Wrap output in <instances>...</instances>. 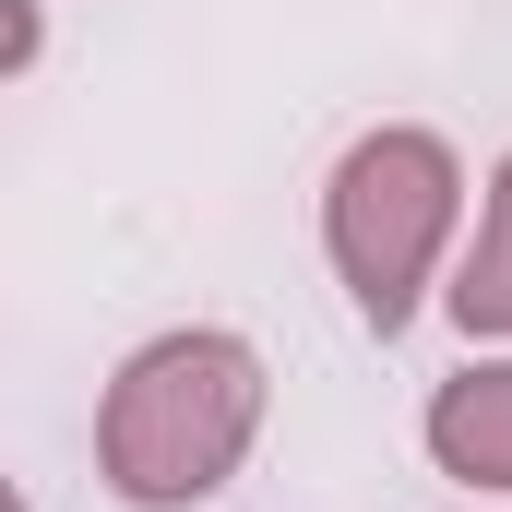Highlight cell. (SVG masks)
<instances>
[{
	"mask_svg": "<svg viewBox=\"0 0 512 512\" xmlns=\"http://www.w3.org/2000/svg\"><path fill=\"white\" fill-rule=\"evenodd\" d=\"M262 417H274V370L251 334L227 322H179L155 346H131L96 405V489L120 512H203L239 465H251Z\"/></svg>",
	"mask_w": 512,
	"mask_h": 512,
	"instance_id": "6da1fadb",
	"label": "cell"
},
{
	"mask_svg": "<svg viewBox=\"0 0 512 512\" xmlns=\"http://www.w3.org/2000/svg\"><path fill=\"white\" fill-rule=\"evenodd\" d=\"M322 262H334L346 310L393 346L429 310V286H453V262H465V155L417 120L358 131L322 179Z\"/></svg>",
	"mask_w": 512,
	"mask_h": 512,
	"instance_id": "7a4b0ae2",
	"label": "cell"
},
{
	"mask_svg": "<svg viewBox=\"0 0 512 512\" xmlns=\"http://www.w3.org/2000/svg\"><path fill=\"white\" fill-rule=\"evenodd\" d=\"M417 441H429V465H441L465 501H512V346L501 358H465L453 382L429 393Z\"/></svg>",
	"mask_w": 512,
	"mask_h": 512,
	"instance_id": "3957f363",
	"label": "cell"
},
{
	"mask_svg": "<svg viewBox=\"0 0 512 512\" xmlns=\"http://www.w3.org/2000/svg\"><path fill=\"white\" fill-rule=\"evenodd\" d=\"M453 322L477 334V346H512V155L489 167V203H477V239H465V262H453Z\"/></svg>",
	"mask_w": 512,
	"mask_h": 512,
	"instance_id": "277c9868",
	"label": "cell"
},
{
	"mask_svg": "<svg viewBox=\"0 0 512 512\" xmlns=\"http://www.w3.org/2000/svg\"><path fill=\"white\" fill-rule=\"evenodd\" d=\"M465 512H489V501H465Z\"/></svg>",
	"mask_w": 512,
	"mask_h": 512,
	"instance_id": "5b68a950",
	"label": "cell"
}]
</instances>
